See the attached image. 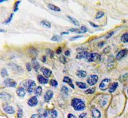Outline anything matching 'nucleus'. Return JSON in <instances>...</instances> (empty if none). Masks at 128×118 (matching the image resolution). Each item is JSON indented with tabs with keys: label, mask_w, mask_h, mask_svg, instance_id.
I'll return each mask as SVG.
<instances>
[{
	"label": "nucleus",
	"mask_w": 128,
	"mask_h": 118,
	"mask_svg": "<svg viewBox=\"0 0 128 118\" xmlns=\"http://www.w3.org/2000/svg\"><path fill=\"white\" fill-rule=\"evenodd\" d=\"M13 16H14V14H13V13H12V14L10 15V17H9L8 19L7 20H6V21H5V22H4V24H8V23H9V22H10V21H11V20H12V17H13Z\"/></svg>",
	"instance_id": "4c0bfd02"
},
{
	"label": "nucleus",
	"mask_w": 128,
	"mask_h": 118,
	"mask_svg": "<svg viewBox=\"0 0 128 118\" xmlns=\"http://www.w3.org/2000/svg\"><path fill=\"white\" fill-rule=\"evenodd\" d=\"M2 77H3L8 76V72L5 68L3 69V70H2Z\"/></svg>",
	"instance_id": "c9c22d12"
},
{
	"label": "nucleus",
	"mask_w": 128,
	"mask_h": 118,
	"mask_svg": "<svg viewBox=\"0 0 128 118\" xmlns=\"http://www.w3.org/2000/svg\"><path fill=\"white\" fill-rule=\"evenodd\" d=\"M53 96V92L51 90H48L46 93L45 95H44V100L46 102L48 103L51 100Z\"/></svg>",
	"instance_id": "9b49d317"
},
{
	"label": "nucleus",
	"mask_w": 128,
	"mask_h": 118,
	"mask_svg": "<svg viewBox=\"0 0 128 118\" xmlns=\"http://www.w3.org/2000/svg\"><path fill=\"white\" fill-rule=\"evenodd\" d=\"M120 40L123 43H128V33L123 34L121 37Z\"/></svg>",
	"instance_id": "b1692460"
},
{
	"label": "nucleus",
	"mask_w": 128,
	"mask_h": 118,
	"mask_svg": "<svg viewBox=\"0 0 128 118\" xmlns=\"http://www.w3.org/2000/svg\"><path fill=\"white\" fill-rule=\"evenodd\" d=\"M4 84L8 88H15L17 86V82L14 79L8 78L4 80Z\"/></svg>",
	"instance_id": "0eeeda50"
},
{
	"label": "nucleus",
	"mask_w": 128,
	"mask_h": 118,
	"mask_svg": "<svg viewBox=\"0 0 128 118\" xmlns=\"http://www.w3.org/2000/svg\"><path fill=\"white\" fill-rule=\"evenodd\" d=\"M3 111L9 114H13L15 113V110L14 107L11 106H6L3 108Z\"/></svg>",
	"instance_id": "dca6fc26"
},
{
	"label": "nucleus",
	"mask_w": 128,
	"mask_h": 118,
	"mask_svg": "<svg viewBox=\"0 0 128 118\" xmlns=\"http://www.w3.org/2000/svg\"><path fill=\"white\" fill-rule=\"evenodd\" d=\"M63 81H64V82L67 83V84L69 85V86H70L72 88L74 89V86L73 85L72 80H71V79H70V78H69L68 77H67V76H66V77H64V79H63Z\"/></svg>",
	"instance_id": "f3484780"
},
{
	"label": "nucleus",
	"mask_w": 128,
	"mask_h": 118,
	"mask_svg": "<svg viewBox=\"0 0 128 118\" xmlns=\"http://www.w3.org/2000/svg\"></svg>",
	"instance_id": "5fc2aeb1"
},
{
	"label": "nucleus",
	"mask_w": 128,
	"mask_h": 118,
	"mask_svg": "<svg viewBox=\"0 0 128 118\" xmlns=\"http://www.w3.org/2000/svg\"><path fill=\"white\" fill-rule=\"evenodd\" d=\"M59 60H60V62H61L62 63H63V64H66V62H67V60H66V58L64 57V56H61L59 58Z\"/></svg>",
	"instance_id": "f704fd0d"
},
{
	"label": "nucleus",
	"mask_w": 128,
	"mask_h": 118,
	"mask_svg": "<svg viewBox=\"0 0 128 118\" xmlns=\"http://www.w3.org/2000/svg\"><path fill=\"white\" fill-rule=\"evenodd\" d=\"M92 116L94 118H100L101 117V114L100 111L96 108H93L91 110Z\"/></svg>",
	"instance_id": "4468645a"
},
{
	"label": "nucleus",
	"mask_w": 128,
	"mask_h": 118,
	"mask_svg": "<svg viewBox=\"0 0 128 118\" xmlns=\"http://www.w3.org/2000/svg\"><path fill=\"white\" fill-rule=\"evenodd\" d=\"M118 82H114V83H112L109 87L110 93H114V92L116 90V88L118 87Z\"/></svg>",
	"instance_id": "aec40b11"
},
{
	"label": "nucleus",
	"mask_w": 128,
	"mask_h": 118,
	"mask_svg": "<svg viewBox=\"0 0 128 118\" xmlns=\"http://www.w3.org/2000/svg\"><path fill=\"white\" fill-rule=\"evenodd\" d=\"M96 91V88H90V89H87V90L85 91V93L86 94H93L94 93V91Z\"/></svg>",
	"instance_id": "473e14b6"
},
{
	"label": "nucleus",
	"mask_w": 128,
	"mask_h": 118,
	"mask_svg": "<svg viewBox=\"0 0 128 118\" xmlns=\"http://www.w3.org/2000/svg\"><path fill=\"white\" fill-rule=\"evenodd\" d=\"M114 33H115V32H114V31H111L110 33H108V35H107V36H106V39H108V38H110V37H112V35H114Z\"/></svg>",
	"instance_id": "a19ab883"
},
{
	"label": "nucleus",
	"mask_w": 128,
	"mask_h": 118,
	"mask_svg": "<svg viewBox=\"0 0 128 118\" xmlns=\"http://www.w3.org/2000/svg\"><path fill=\"white\" fill-rule=\"evenodd\" d=\"M89 24H90L91 25L92 27H94V28H98V27H99V26H98V25L95 24L94 23H93V22H90V21H89Z\"/></svg>",
	"instance_id": "49530a36"
},
{
	"label": "nucleus",
	"mask_w": 128,
	"mask_h": 118,
	"mask_svg": "<svg viewBox=\"0 0 128 118\" xmlns=\"http://www.w3.org/2000/svg\"><path fill=\"white\" fill-rule=\"evenodd\" d=\"M28 53L32 58H35L38 54V52H37L36 49H35L34 47H32V48L30 49Z\"/></svg>",
	"instance_id": "6ab92c4d"
},
{
	"label": "nucleus",
	"mask_w": 128,
	"mask_h": 118,
	"mask_svg": "<svg viewBox=\"0 0 128 118\" xmlns=\"http://www.w3.org/2000/svg\"><path fill=\"white\" fill-rule=\"evenodd\" d=\"M86 60L88 62H98L101 60V56L98 53H92L86 58Z\"/></svg>",
	"instance_id": "20e7f679"
},
{
	"label": "nucleus",
	"mask_w": 128,
	"mask_h": 118,
	"mask_svg": "<svg viewBox=\"0 0 128 118\" xmlns=\"http://www.w3.org/2000/svg\"><path fill=\"white\" fill-rule=\"evenodd\" d=\"M50 84L52 86H53V87H56L58 86V82L56 80H54V79H51L50 80Z\"/></svg>",
	"instance_id": "2f4dec72"
},
{
	"label": "nucleus",
	"mask_w": 128,
	"mask_h": 118,
	"mask_svg": "<svg viewBox=\"0 0 128 118\" xmlns=\"http://www.w3.org/2000/svg\"><path fill=\"white\" fill-rule=\"evenodd\" d=\"M68 118H76V116L73 115V114H68Z\"/></svg>",
	"instance_id": "8fccbe9b"
},
{
	"label": "nucleus",
	"mask_w": 128,
	"mask_h": 118,
	"mask_svg": "<svg viewBox=\"0 0 128 118\" xmlns=\"http://www.w3.org/2000/svg\"><path fill=\"white\" fill-rule=\"evenodd\" d=\"M32 64H33V67H34V70L36 71H38V70L40 68V64L39 63H38V62H37V61H33Z\"/></svg>",
	"instance_id": "bb28decb"
},
{
	"label": "nucleus",
	"mask_w": 128,
	"mask_h": 118,
	"mask_svg": "<svg viewBox=\"0 0 128 118\" xmlns=\"http://www.w3.org/2000/svg\"><path fill=\"white\" fill-rule=\"evenodd\" d=\"M89 53L86 51H82V52H80L77 54L76 55V58L78 59H82L86 58L88 56Z\"/></svg>",
	"instance_id": "f8f14e48"
},
{
	"label": "nucleus",
	"mask_w": 128,
	"mask_h": 118,
	"mask_svg": "<svg viewBox=\"0 0 128 118\" xmlns=\"http://www.w3.org/2000/svg\"><path fill=\"white\" fill-rule=\"evenodd\" d=\"M61 92L62 93H64V95H68V88H67V87H66V86H63L61 89Z\"/></svg>",
	"instance_id": "c756f323"
},
{
	"label": "nucleus",
	"mask_w": 128,
	"mask_h": 118,
	"mask_svg": "<svg viewBox=\"0 0 128 118\" xmlns=\"http://www.w3.org/2000/svg\"><path fill=\"white\" fill-rule=\"evenodd\" d=\"M47 53L49 54L51 58H52L54 57V52L51 51V49H47Z\"/></svg>",
	"instance_id": "72a5a7b5"
},
{
	"label": "nucleus",
	"mask_w": 128,
	"mask_h": 118,
	"mask_svg": "<svg viewBox=\"0 0 128 118\" xmlns=\"http://www.w3.org/2000/svg\"><path fill=\"white\" fill-rule=\"evenodd\" d=\"M110 82L111 80L110 79H103L99 84V88L102 91L106 90L108 88H109L110 86Z\"/></svg>",
	"instance_id": "39448f33"
},
{
	"label": "nucleus",
	"mask_w": 128,
	"mask_h": 118,
	"mask_svg": "<svg viewBox=\"0 0 128 118\" xmlns=\"http://www.w3.org/2000/svg\"><path fill=\"white\" fill-rule=\"evenodd\" d=\"M128 50L125 49H122L118 52V53L116 54V59L117 60H120L123 58H124L128 54Z\"/></svg>",
	"instance_id": "1a4fd4ad"
},
{
	"label": "nucleus",
	"mask_w": 128,
	"mask_h": 118,
	"mask_svg": "<svg viewBox=\"0 0 128 118\" xmlns=\"http://www.w3.org/2000/svg\"><path fill=\"white\" fill-rule=\"evenodd\" d=\"M48 6L49 8L51 9V10H53V11H54V12H60V8L58 7V6H56V5H54V4H49Z\"/></svg>",
	"instance_id": "4be33fe9"
},
{
	"label": "nucleus",
	"mask_w": 128,
	"mask_h": 118,
	"mask_svg": "<svg viewBox=\"0 0 128 118\" xmlns=\"http://www.w3.org/2000/svg\"><path fill=\"white\" fill-rule=\"evenodd\" d=\"M80 118H87V114L86 113H82L80 115Z\"/></svg>",
	"instance_id": "37998d69"
},
{
	"label": "nucleus",
	"mask_w": 128,
	"mask_h": 118,
	"mask_svg": "<svg viewBox=\"0 0 128 118\" xmlns=\"http://www.w3.org/2000/svg\"><path fill=\"white\" fill-rule=\"evenodd\" d=\"M67 18L69 19V20H70V22H71L74 25V26H80V23H79L78 20L77 19H74V18L72 17H70V16H67Z\"/></svg>",
	"instance_id": "5701e85b"
},
{
	"label": "nucleus",
	"mask_w": 128,
	"mask_h": 118,
	"mask_svg": "<svg viewBox=\"0 0 128 118\" xmlns=\"http://www.w3.org/2000/svg\"><path fill=\"white\" fill-rule=\"evenodd\" d=\"M41 61H42L43 63H46V56H42V59H41Z\"/></svg>",
	"instance_id": "09e8293b"
},
{
	"label": "nucleus",
	"mask_w": 128,
	"mask_h": 118,
	"mask_svg": "<svg viewBox=\"0 0 128 118\" xmlns=\"http://www.w3.org/2000/svg\"><path fill=\"white\" fill-rule=\"evenodd\" d=\"M86 72L84 70H79V71H77V73H76V75L78 77L80 78H84L86 77Z\"/></svg>",
	"instance_id": "412c9836"
},
{
	"label": "nucleus",
	"mask_w": 128,
	"mask_h": 118,
	"mask_svg": "<svg viewBox=\"0 0 128 118\" xmlns=\"http://www.w3.org/2000/svg\"><path fill=\"white\" fill-rule=\"evenodd\" d=\"M110 51V47L108 46V47H107L105 48V49L103 51V53H104V54H107L108 53H109Z\"/></svg>",
	"instance_id": "79ce46f5"
},
{
	"label": "nucleus",
	"mask_w": 128,
	"mask_h": 118,
	"mask_svg": "<svg viewBox=\"0 0 128 118\" xmlns=\"http://www.w3.org/2000/svg\"><path fill=\"white\" fill-rule=\"evenodd\" d=\"M70 51H66V52H65V55L67 56H68L70 55Z\"/></svg>",
	"instance_id": "3c124183"
},
{
	"label": "nucleus",
	"mask_w": 128,
	"mask_h": 118,
	"mask_svg": "<svg viewBox=\"0 0 128 118\" xmlns=\"http://www.w3.org/2000/svg\"><path fill=\"white\" fill-rule=\"evenodd\" d=\"M20 3V1H17L15 3V6H14V12H17L18 10V5Z\"/></svg>",
	"instance_id": "ea45409f"
},
{
	"label": "nucleus",
	"mask_w": 128,
	"mask_h": 118,
	"mask_svg": "<svg viewBox=\"0 0 128 118\" xmlns=\"http://www.w3.org/2000/svg\"><path fill=\"white\" fill-rule=\"evenodd\" d=\"M41 24L42 25H43L44 27L46 28H51V23H50L49 21H47V20H42V22H41Z\"/></svg>",
	"instance_id": "cd10ccee"
},
{
	"label": "nucleus",
	"mask_w": 128,
	"mask_h": 118,
	"mask_svg": "<svg viewBox=\"0 0 128 118\" xmlns=\"http://www.w3.org/2000/svg\"><path fill=\"white\" fill-rule=\"evenodd\" d=\"M16 93H17V95L20 97V98H24L26 95V92H25L24 88H18L16 91Z\"/></svg>",
	"instance_id": "2eb2a0df"
},
{
	"label": "nucleus",
	"mask_w": 128,
	"mask_h": 118,
	"mask_svg": "<svg viewBox=\"0 0 128 118\" xmlns=\"http://www.w3.org/2000/svg\"><path fill=\"white\" fill-rule=\"evenodd\" d=\"M83 36H76V37H72V38H70V40H76V39H78V38H82Z\"/></svg>",
	"instance_id": "de8ad7c7"
},
{
	"label": "nucleus",
	"mask_w": 128,
	"mask_h": 118,
	"mask_svg": "<svg viewBox=\"0 0 128 118\" xmlns=\"http://www.w3.org/2000/svg\"><path fill=\"white\" fill-rule=\"evenodd\" d=\"M26 70H28V71H30L31 70H32V66H31V64H30V63H26Z\"/></svg>",
	"instance_id": "58836bf2"
},
{
	"label": "nucleus",
	"mask_w": 128,
	"mask_h": 118,
	"mask_svg": "<svg viewBox=\"0 0 128 118\" xmlns=\"http://www.w3.org/2000/svg\"><path fill=\"white\" fill-rule=\"evenodd\" d=\"M51 40L54 41V42H59L60 40H61V37L58 35H54L51 38Z\"/></svg>",
	"instance_id": "7c9ffc66"
},
{
	"label": "nucleus",
	"mask_w": 128,
	"mask_h": 118,
	"mask_svg": "<svg viewBox=\"0 0 128 118\" xmlns=\"http://www.w3.org/2000/svg\"><path fill=\"white\" fill-rule=\"evenodd\" d=\"M23 116V112H22V109H19V110L18 111V118H21Z\"/></svg>",
	"instance_id": "e433bc0d"
},
{
	"label": "nucleus",
	"mask_w": 128,
	"mask_h": 118,
	"mask_svg": "<svg viewBox=\"0 0 128 118\" xmlns=\"http://www.w3.org/2000/svg\"><path fill=\"white\" fill-rule=\"evenodd\" d=\"M88 29L84 26H82L80 28H71L70 29V31L71 32H75L77 33H86Z\"/></svg>",
	"instance_id": "6e6552de"
},
{
	"label": "nucleus",
	"mask_w": 128,
	"mask_h": 118,
	"mask_svg": "<svg viewBox=\"0 0 128 118\" xmlns=\"http://www.w3.org/2000/svg\"><path fill=\"white\" fill-rule=\"evenodd\" d=\"M42 88L41 86H38L36 87V89L35 90V93L36 95V96H40L41 95H42Z\"/></svg>",
	"instance_id": "393cba45"
},
{
	"label": "nucleus",
	"mask_w": 128,
	"mask_h": 118,
	"mask_svg": "<svg viewBox=\"0 0 128 118\" xmlns=\"http://www.w3.org/2000/svg\"><path fill=\"white\" fill-rule=\"evenodd\" d=\"M58 116L56 111L54 109L46 110L43 113L44 118H56Z\"/></svg>",
	"instance_id": "7ed1b4c3"
},
{
	"label": "nucleus",
	"mask_w": 128,
	"mask_h": 118,
	"mask_svg": "<svg viewBox=\"0 0 128 118\" xmlns=\"http://www.w3.org/2000/svg\"><path fill=\"white\" fill-rule=\"evenodd\" d=\"M98 75H90L88 77L87 79V82L90 86H94V85L96 84L98 81Z\"/></svg>",
	"instance_id": "423d86ee"
},
{
	"label": "nucleus",
	"mask_w": 128,
	"mask_h": 118,
	"mask_svg": "<svg viewBox=\"0 0 128 118\" xmlns=\"http://www.w3.org/2000/svg\"><path fill=\"white\" fill-rule=\"evenodd\" d=\"M41 71L42 72L44 76L46 78H49L51 77V75H52V71L50 69L47 68L45 67H42L40 69Z\"/></svg>",
	"instance_id": "9d476101"
},
{
	"label": "nucleus",
	"mask_w": 128,
	"mask_h": 118,
	"mask_svg": "<svg viewBox=\"0 0 128 118\" xmlns=\"http://www.w3.org/2000/svg\"><path fill=\"white\" fill-rule=\"evenodd\" d=\"M22 84H23L24 88L30 93H32V92L35 90V89H36L35 88V87H36V84H35V81H34V80H26L25 81H24Z\"/></svg>",
	"instance_id": "f03ea898"
},
{
	"label": "nucleus",
	"mask_w": 128,
	"mask_h": 118,
	"mask_svg": "<svg viewBox=\"0 0 128 118\" xmlns=\"http://www.w3.org/2000/svg\"><path fill=\"white\" fill-rule=\"evenodd\" d=\"M37 79H38V81L39 82V83L41 84H46L48 83V80L47 79H46L45 77H44V76L41 75H38L37 76Z\"/></svg>",
	"instance_id": "a211bd4d"
},
{
	"label": "nucleus",
	"mask_w": 128,
	"mask_h": 118,
	"mask_svg": "<svg viewBox=\"0 0 128 118\" xmlns=\"http://www.w3.org/2000/svg\"><path fill=\"white\" fill-rule=\"evenodd\" d=\"M104 44H105V43L104 42H101L99 43V46L100 47H102V46H103V45H104Z\"/></svg>",
	"instance_id": "603ef678"
},
{
	"label": "nucleus",
	"mask_w": 128,
	"mask_h": 118,
	"mask_svg": "<svg viewBox=\"0 0 128 118\" xmlns=\"http://www.w3.org/2000/svg\"><path fill=\"white\" fill-rule=\"evenodd\" d=\"M76 85L80 89H86L87 88L86 84L84 83V82H76Z\"/></svg>",
	"instance_id": "a878e982"
},
{
	"label": "nucleus",
	"mask_w": 128,
	"mask_h": 118,
	"mask_svg": "<svg viewBox=\"0 0 128 118\" xmlns=\"http://www.w3.org/2000/svg\"><path fill=\"white\" fill-rule=\"evenodd\" d=\"M62 49L61 47H58L56 50V53L57 54H59L62 53Z\"/></svg>",
	"instance_id": "c03bdc74"
},
{
	"label": "nucleus",
	"mask_w": 128,
	"mask_h": 118,
	"mask_svg": "<svg viewBox=\"0 0 128 118\" xmlns=\"http://www.w3.org/2000/svg\"><path fill=\"white\" fill-rule=\"evenodd\" d=\"M31 118H41V117L38 114H33L31 116Z\"/></svg>",
	"instance_id": "a18cd8bd"
},
{
	"label": "nucleus",
	"mask_w": 128,
	"mask_h": 118,
	"mask_svg": "<svg viewBox=\"0 0 128 118\" xmlns=\"http://www.w3.org/2000/svg\"><path fill=\"white\" fill-rule=\"evenodd\" d=\"M28 104L30 107H35L38 104V100L36 96H33L28 100Z\"/></svg>",
	"instance_id": "ddd939ff"
},
{
	"label": "nucleus",
	"mask_w": 128,
	"mask_h": 118,
	"mask_svg": "<svg viewBox=\"0 0 128 118\" xmlns=\"http://www.w3.org/2000/svg\"><path fill=\"white\" fill-rule=\"evenodd\" d=\"M68 32H63V33H62L61 35H67V34H68Z\"/></svg>",
	"instance_id": "864d4df0"
},
{
	"label": "nucleus",
	"mask_w": 128,
	"mask_h": 118,
	"mask_svg": "<svg viewBox=\"0 0 128 118\" xmlns=\"http://www.w3.org/2000/svg\"><path fill=\"white\" fill-rule=\"evenodd\" d=\"M104 15V13L103 12H102V11H99V12H98V13H97V14H96V19H100V18L102 17Z\"/></svg>",
	"instance_id": "c85d7f7f"
},
{
	"label": "nucleus",
	"mask_w": 128,
	"mask_h": 118,
	"mask_svg": "<svg viewBox=\"0 0 128 118\" xmlns=\"http://www.w3.org/2000/svg\"><path fill=\"white\" fill-rule=\"evenodd\" d=\"M71 105L74 110L76 111H83L84 109L86 108V105L81 99L79 98H73L72 100Z\"/></svg>",
	"instance_id": "f257e3e1"
}]
</instances>
